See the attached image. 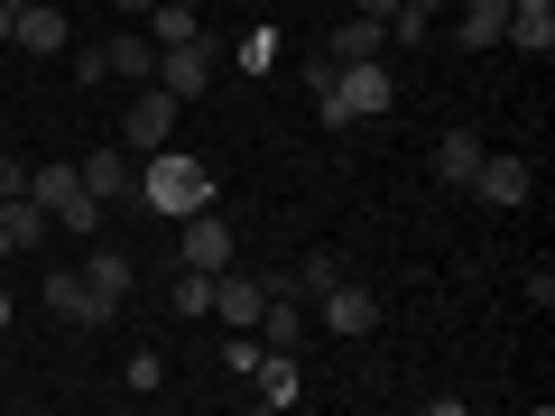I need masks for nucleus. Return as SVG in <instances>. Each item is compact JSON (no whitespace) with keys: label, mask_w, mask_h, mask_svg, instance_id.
I'll use <instances>...</instances> for the list:
<instances>
[{"label":"nucleus","mask_w":555,"mask_h":416,"mask_svg":"<svg viewBox=\"0 0 555 416\" xmlns=\"http://www.w3.org/2000/svg\"><path fill=\"white\" fill-rule=\"evenodd\" d=\"M398 83H389V56H361V65H334V83L315 93V130H352V120H389Z\"/></svg>","instance_id":"f257e3e1"},{"label":"nucleus","mask_w":555,"mask_h":416,"mask_svg":"<svg viewBox=\"0 0 555 416\" xmlns=\"http://www.w3.org/2000/svg\"><path fill=\"white\" fill-rule=\"evenodd\" d=\"M139 204L167 213V222L204 213V204H214V167H195L185 148H149V158H139Z\"/></svg>","instance_id":"f03ea898"},{"label":"nucleus","mask_w":555,"mask_h":416,"mask_svg":"<svg viewBox=\"0 0 555 416\" xmlns=\"http://www.w3.org/2000/svg\"><path fill=\"white\" fill-rule=\"evenodd\" d=\"M177 112H185V102L167 93V83H139V93L120 102V148H130V158L167 148V139H177Z\"/></svg>","instance_id":"7ed1b4c3"},{"label":"nucleus","mask_w":555,"mask_h":416,"mask_svg":"<svg viewBox=\"0 0 555 416\" xmlns=\"http://www.w3.org/2000/svg\"><path fill=\"white\" fill-rule=\"evenodd\" d=\"M83 297H93V324H112L120 306H130V287H139V269H130V250H112V240H93V259H83Z\"/></svg>","instance_id":"20e7f679"},{"label":"nucleus","mask_w":555,"mask_h":416,"mask_svg":"<svg viewBox=\"0 0 555 416\" xmlns=\"http://www.w3.org/2000/svg\"><path fill=\"white\" fill-rule=\"evenodd\" d=\"M214 65H222L214 38H177V47H158V75H149V83H167L177 102H195L204 83H214Z\"/></svg>","instance_id":"39448f33"},{"label":"nucleus","mask_w":555,"mask_h":416,"mask_svg":"<svg viewBox=\"0 0 555 416\" xmlns=\"http://www.w3.org/2000/svg\"><path fill=\"white\" fill-rule=\"evenodd\" d=\"M250 389V407H269V416H287L306 398V352H259V370L241 379Z\"/></svg>","instance_id":"423d86ee"},{"label":"nucleus","mask_w":555,"mask_h":416,"mask_svg":"<svg viewBox=\"0 0 555 416\" xmlns=\"http://www.w3.org/2000/svg\"><path fill=\"white\" fill-rule=\"evenodd\" d=\"M463 195H481L491 213H518V204L537 195V167H528V158H491V148H481V167H473V185H463Z\"/></svg>","instance_id":"0eeeda50"},{"label":"nucleus","mask_w":555,"mask_h":416,"mask_svg":"<svg viewBox=\"0 0 555 416\" xmlns=\"http://www.w3.org/2000/svg\"><path fill=\"white\" fill-rule=\"evenodd\" d=\"M75 177H83V195L112 213V204H139V158L130 148H93V158H75Z\"/></svg>","instance_id":"6e6552de"},{"label":"nucleus","mask_w":555,"mask_h":416,"mask_svg":"<svg viewBox=\"0 0 555 416\" xmlns=\"http://www.w3.org/2000/svg\"><path fill=\"white\" fill-rule=\"evenodd\" d=\"M315 315H324V334H343V342H361L379 324V297L371 287H361V277H334V287H324L315 297Z\"/></svg>","instance_id":"1a4fd4ad"},{"label":"nucleus","mask_w":555,"mask_h":416,"mask_svg":"<svg viewBox=\"0 0 555 416\" xmlns=\"http://www.w3.org/2000/svg\"><path fill=\"white\" fill-rule=\"evenodd\" d=\"M177 269H232V222L214 213V204H204V213H185V240H177Z\"/></svg>","instance_id":"9d476101"},{"label":"nucleus","mask_w":555,"mask_h":416,"mask_svg":"<svg viewBox=\"0 0 555 416\" xmlns=\"http://www.w3.org/2000/svg\"><path fill=\"white\" fill-rule=\"evenodd\" d=\"M10 38H20L28 56H65V47H75V20L47 10V0H20V28H10Z\"/></svg>","instance_id":"9b49d317"},{"label":"nucleus","mask_w":555,"mask_h":416,"mask_svg":"<svg viewBox=\"0 0 555 416\" xmlns=\"http://www.w3.org/2000/svg\"><path fill=\"white\" fill-rule=\"evenodd\" d=\"M102 65H112V83H149L158 75V38L149 28H120V38H102Z\"/></svg>","instance_id":"f8f14e48"},{"label":"nucleus","mask_w":555,"mask_h":416,"mask_svg":"<svg viewBox=\"0 0 555 416\" xmlns=\"http://www.w3.org/2000/svg\"><path fill=\"white\" fill-rule=\"evenodd\" d=\"M324 56H334V65L389 56V28H379V20H361V10H352V20H334V38H324Z\"/></svg>","instance_id":"ddd939ff"},{"label":"nucleus","mask_w":555,"mask_h":416,"mask_svg":"<svg viewBox=\"0 0 555 416\" xmlns=\"http://www.w3.org/2000/svg\"><path fill=\"white\" fill-rule=\"evenodd\" d=\"M259 306H269V297H259V277L214 269V315H222V324H259Z\"/></svg>","instance_id":"4468645a"},{"label":"nucleus","mask_w":555,"mask_h":416,"mask_svg":"<svg viewBox=\"0 0 555 416\" xmlns=\"http://www.w3.org/2000/svg\"><path fill=\"white\" fill-rule=\"evenodd\" d=\"M38 306H47V315H56V324H93V297H83V277H75V269H47Z\"/></svg>","instance_id":"2eb2a0df"},{"label":"nucleus","mask_w":555,"mask_h":416,"mask_svg":"<svg viewBox=\"0 0 555 416\" xmlns=\"http://www.w3.org/2000/svg\"><path fill=\"white\" fill-rule=\"evenodd\" d=\"M463 56H481V47H500V28H509V0H463Z\"/></svg>","instance_id":"dca6fc26"},{"label":"nucleus","mask_w":555,"mask_h":416,"mask_svg":"<svg viewBox=\"0 0 555 416\" xmlns=\"http://www.w3.org/2000/svg\"><path fill=\"white\" fill-rule=\"evenodd\" d=\"M473 167H481V139H473V130H444V139H436V177H444V185H473Z\"/></svg>","instance_id":"f3484780"},{"label":"nucleus","mask_w":555,"mask_h":416,"mask_svg":"<svg viewBox=\"0 0 555 416\" xmlns=\"http://www.w3.org/2000/svg\"><path fill=\"white\" fill-rule=\"evenodd\" d=\"M139 28L158 47H177V38H204V10H177V0H158V10H139Z\"/></svg>","instance_id":"a211bd4d"},{"label":"nucleus","mask_w":555,"mask_h":416,"mask_svg":"<svg viewBox=\"0 0 555 416\" xmlns=\"http://www.w3.org/2000/svg\"><path fill=\"white\" fill-rule=\"evenodd\" d=\"M167 306H177V315H214V277H204V269H177V277H167Z\"/></svg>","instance_id":"6ab92c4d"},{"label":"nucleus","mask_w":555,"mask_h":416,"mask_svg":"<svg viewBox=\"0 0 555 416\" xmlns=\"http://www.w3.org/2000/svg\"><path fill=\"white\" fill-rule=\"evenodd\" d=\"M500 47H518V56H546V47H555V10H537V20H509V28H500Z\"/></svg>","instance_id":"aec40b11"},{"label":"nucleus","mask_w":555,"mask_h":416,"mask_svg":"<svg viewBox=\"0 0 555 416\" xmlns=\"http://www.w3.org/2000/svg\"><path fill=\"white\" fill-rule=\"evenodd\" d=\"M334 277H352V269H343V250H306V259H297V287H306V306H315L324 287H334Z\"/></svg>","instance_id":"412c9836"},{"label":"nucleus","mask_w":555,"mask_h":416,"mask_svg":"<svg viewBox=\"0 0 555 416\" xmlns=\"http://www.w3.org/2000/svg\"><path fill=\"white\" fill-rule=\"evenodd\" d=\"M65 65H75L83 93H93V83H112V65H102V38H75V47H65Z\"/></svg>","instance_id":"4be33fe9"},{"label":"nucleus","mask_w":555,"mask_h":416,"mask_svg":"<svg viewBox=\"0 0 555 416\" xmlns=\"http://www.w3.org/2000/svg\"><path fill=\"white\" fill-rule=\"evenodd\" d=\"M158 379H167L158 352H130V361H120V389H158Z\"/></svg>","instance_id":"5701e85b"},{"label":"nucleus","mask_w":555,"mask_h":416,"mask_svg":"<svg viewBox=\"0 0 555 416\" xmlns=\"http://www.w3.org/2000/svg\"><path fill=\"white\" fill-rule=\"evenodd\" d=\"M241 65H250V75H269V65H278V38H269V28H259V38H241Z\"/></svg>","instance_id":"b1692460"},{"label":"nucleus","mask_w":555,"mask_h":416,"mask_svg":"<svg viewBox=\"0 0 555 416\" xmlns=\"http://www.w3.org/2000/svg\"><path fill=\"white\" fill-rule=\"evenodd\" d=\"M10 195H28V167L20 158H0V204H10Z\"/></svg>","instance_id":"393cba45"},{"label":"nucleus","mask_w":555,"mask_h":416,"mask_svg":"<svg viewBox=\"0 0 555 416\" xmlns=\"http://www.w3.org/2000/svg\"><path fill=\"white\" fill-rule=\"evenodd\" d=\"M10 28H20V0H0V47H10Z\"/></svg>","instance_id":"a878e982"},{"label":"nucleus","mask_w":555,"mask_h":416,"mask_svg":"<svg viewBox=\"0 0 555 416\" xmlns=\"http://www.w3.org/2000/svg\"><path fill=\"white\" fill-rule=\"evenodd\" d=\"M352 10H361V20H389V10H398V0H352Z\"/></svg>","instance_id":"bb28decb"},{"label":"nucleus","mask_w":555,"mask_h":416,"mask_svg":"<svg viewBox=\"0 0 555 416\" xmlns=\"http://www.w3.org/2000/svg\"><path fill=\"white\" fill-rule=\"evenodd\" d=\"M398 10H426V20H436V10H444V0H398Z\"/></svg>","instance_id":"cd10ccee"},{"label":"nucleus","mask_w":555,"mask_h":416,"mask_svg":"<svg viewBox=\"0 0 555 416\" xmlns=\"http://www.w3.org/2000/svg\"><path fill=\"white\" fill-rule=\"evenodd\" d=\"M112 10H130V20H139V10H158V0H112Z\"/></svg>","instance_id":"c85d7f7f"},{"label":"nucleus","mask_w":555,"mask_h":416,"mask_svg":"<svg viewBox=\"0 0 555 416\" xmlns=\"http://www.w3.org/2000/svg\"><path fill=\"white\" fill-rule=\"evenodd\" d=\"M0 334H10V297H0Z\"/></svg>","instance_id":"c756f323"},{"label":"nucleus","mask_w":555,"mask_h":416,"mask_svg":"<svg viewBox=\"0 0 555 416\" xmlns=\"http://www.w3.org/2000/svg\"><path fill=\"white\" fill-rule=\"evenodd\" d=\"M0 259H10V222H0Z\"/></svg>","instance_id":"7c9ffc66"},{"label":"nucleus","mask_w":555,"mask_h":416,"mask_svg":"<svg viewBox=\"0 0 555 416\" xmlns=\"http://www.w3.org/2000/svg\"><path fill=\"white\" fill-rule=\"evenodd\" d=\"M177 10H214V0H177Z\"/></svg>","instance_id":"2f4dec72"}]
</instances>
